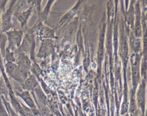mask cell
Listing matches in <instances>:
<instances>
[{"label":"cell","mask_w":147,"mask_h":116,"mask_svg":"<svg viewBox=\"0 0 147 116\" xmlns=\"http://www.w3.org/2000/svg\"><path fill=\"white\" fill-rule=\"evenodd\" d=\"M53 2H54L53 1H49L47 3V5L45 6L44 10L42 11V12H41V13L39 14V20L41 21H43L47 18V17L49 14V12L50 7H51L52 4Z\"/></svg>","instance_id":"2e32d148"},{"label":"cell","mask_w":147,"mask_h":116,"mask_svg":"<svg viewBox=\"0 0 147 116\" xmlns=\"http://www.w3.org/2000/svg\"><path fill=\"white\" fill-rule=\"evenodd\" d=\"M33 11V6H30L28 9L21 11H15L13 13V16L19 21L22 28H25L26 27L28 19L32 14Z\"/></svg>","instance_id":"8992f818"},{"label":"cell","mask_w":147,"mask_h":116,"mask_svg":"<svg viewBox=\"0 0 147 116\" xmlns=\"http://www.w3.org/2000/svg\"><path fill=\"white\" fill-rule=\"evenodd\" d=\"M136 22L135 26V33L137 37H139L141 36V27L140 24V11L139 6L137 7L136 5Z\"/></svg>","instance_id":"5bb4252c"},{"label":"cell","mask_w":147,"mask_h":116,"mask_svg":"<svg viewBox=\"0 0 147 116\" xmlns=\"http://www.w3.org/2000/svg\"><path fill=\"white\" fill-rule=\"evenodd\" d=\"M17 2L16 1H10V3L7 9L1 14V32L2 33H5L13 28L12 16L14 11V5Z\"/></svg>","instance_id":"277c9868"},{"label":"cell","mask_w":147,"mask_h":116,"mask_svg":"<svg viewBox=\"0 0 147 116\" xmlns=\"http://www.w3.org/2000/svg\"><path fill=\"white\" fill-rule=\"evenodd\" d=\"M3 61L4 64L6 63H16V57L14 52L10 51L6 47L5 54L3 56Z\"/></svg>","instance_id":"7c38bea8"},{"label":"cell","mask_w":147,"mask_h":116,"mask_svg":"<svg viewBox=\"0 0 147 116\" xmlns=\"http://www.w3.org/2000/svg\"><path fill=\"white\" fill-rule=\"evenodd\" d=\"M5 71L8 76L21 84L25 80L16 63H6L4 64Z\"/></svg>","instance_id":"5b68a950"},{"label":"cell","mask_w":147,"mask_h":116,"mask_svg":"<svg viewBox=\"0 0 147 116\" xmlns=\"http://www.w3.org/2000/svg\"><path fill=\"white\" fill-rule=\"evenodd\" d=\"M30 71V72H32V75H33L34 76H37V77L42 73V70L41 69V68H40L38 65L37 64L34 62L32 63Z\"/></svg>","instance_id":"d6986e66"},{"label":"cell","mask_w":147,"mask_h":116,"mask_svg":"<svg viewBox=\"0 0 147 116\" xmlns=\"http://www.w3.org/2000/svg\"><path fill=\"white\" fill-rule=\"evenodd\" d=\"M134 7L131 5L130 6L129 10L127 13V23L129 25H133L134 23Z\"/></svg>","instance_id":"ac0fdd59"},{"label":"cell","mask_w":147,"mask_h":116,"mask_svg":"<svg viewBox=\"0 0 147 116\" xmlns=\"http://www.w3.org/2000/svg\"><path fill=\"white\" fill-rule=\"evenodd\" d=\"M42 37L47 38H52L55 37V32L53 29L48 27H44L42 29Z\"/></svg>","instance_id":"e0dca14e"},{"label":"cell","mask_w":147,"mask_h":116,"mask_svg":"<svg viewBox=\"0 0 147 116\" xmlns=\"http://www.w3.org/2000/svg\"><path fill=\"white\" fill-rule=\"evenodd\" d=\"M51 40H44L40 48L37 56L40 58H44L47 57L51 53L52 51V43Z\"/></svg>","instance_id":"ba28073f"},{"label":"cell","mask_w":147,"mask_h":116,"mask_svg":"<svg viewBox=\"0 0 147 116\" xmlns=\"http://www.w3.org/2000/svg\"><path fill=\"white\" fill-rule=\"evenodd\" d=\"M81 1H79V2H78V3L73 7L72 8L68 13H67V14L65 15H64L63 16V17L62 18L60 22L61 23H63V22H64L65 21L68 20L69 19L71 18L73 16H74V15L76 14V11H77V10L79 7V6L80 5V2Z\"/></svg>","instance_id":"9a60e30c"},{"label":"cell","mask_w":147,"mask_h":116,"mask_svg":"<svg viewBox=\"0 0 147 116\" xmlns=\"http://www.w3.org/2000/svg\"><path fill=\"white\" fill-rule=\"evenodd\" d=\"M14 53H17V57L16 58V63L20 69L23 78L25 79L30 74V67H31V61L29 59L28 55L24 52L16 50L14 52Z\"/></svg>","instance_id":"7a4b0ae2"},{"label":"cell","mask_w":147,"mask_h":116,"mask_svg":"<svg viewBox=\"0 0 147 116\" xmlns=\"http://www.w3.org/2000/svg\"><path fill=\"white\" fill-rule=\"evenodd\" d=\"M37 84L36 78L32 74L26 78L21 85L23 90L30 91L35 89L37 87Z\"/></svg>","instance_id":"9c48e42d"},{"label":"cell","mask_w":147,"mask_h":116,"mask_svg":"<svg viewBox=\"0 0 147 116\" xmlns=\"http://www.w3.org/2000/svg\"><path fill=\"white\" fill-rule=\"evenodd\" d=\"M131 44L135 51H138L140 47V42L138 38H133L131 40Z\"/></svg>","instance_id":"44dd1931"},{"label":"cell","mask_w":147,"mask_h":116,"mask_svg":"<svg viewBox=\"0 0 147 116\" xmlns=\"http://www.w3.org/2000/svg\"><path fill=\"white\" fill-rule=\"evenodd\" d=\"M7 37V48L11 51H16L21 44L23 37L24 32L22 30L12 29L5 33Z\"/></svg>","instance_id":"6da1fadb"},{"label":"cell","mask_w":147,"mask_h":116,"mask_svg":"<svg viewBox=\"0 0 147 116\" xmlns=\"http://www.w3.org/2000/svg\"><path fill=\"white\" fill-rule=\"evenodd\" d=\"M1 13L0 12V34L2 33V32H1Z\"/></svg>","instance_id":"603a6c76"},{"label":"cell","mask_w":147,"mask_h":116,"mask_svg":"<svg viewBox=\"0 0 147 116\" xmlns=\"http://www.w3.org/2000/svg\"><path fill=\"white\" fill-rule=\"evenodd\" d=\"M13 90L16 96H17L20 98H21L29 108H31L32 109L36 108V105L29 91H25V90L20 91L18 90H14V89Z\"/></svg>","instance_id":"52a82bcc"},{"label":"cell","mask_w":147,"mask_h":116,"mask_svg":"<svg viewBox=\"0 0 147 116\" xmlns=\"http://www.w3.org/2000/svg\"><path fill=\"white\" fill-rule=\"evenodd\" d=\"M139 63H140V59L137 56L134 63L132 65L133 85L134 90L136 88L139 81V78H140Z\"/></svg>","instance_id":"30bf717a"},{"label":"cell","mask_w":147,"mask_h":116,"mask_svg":"<svg viewBox=\"0 0 147 116\" xmlns=\"http://www.w3.org/2000/svg\"><path fill=\"white\" fill-rule=\"evenodd\" d=\"M8 1H0V12L3 13L6 10V6Z\"/></svg>","instance_id":"7402d4cb"},{"label":"cell","mask_w":147,"mask_h":116,"mask_svg":"<svg viewBox=\"0 0 147 116\" xmlns=\"http://www.w3.org/2000/svg\"><path fill=\"white\" fill-rule=\"evenodd\" d=\"M3 67V65H0V97L3 96L7 99L8 90L7 88L5 80L1 75V69Z\"/></svg>","instance_id":"4fadbf2b"},{"label":"cell","mask_w":147,"mask_h":116,"mask_svg":"<svg viewBox=\"0 0 147 116\" xmlns=\"http://www.w3.org/2000/svg\"><path fill=\"white\" fill-rule=\"evenodd\" d=\"M145 84L143 82L139 87L138 91L137 92V102L140 107L142 110H144L145 100Z\"/></svg>","instance_id":"8fae6325"},{"label":"cell","mask_w":147,"mask_h":116,"mask_svg":"<svg viewBox=\"0 0 147 116\" xmlns=\"http://www.w3.org/2000/svg\"><path fill=\"white\" fill-rule=\"evenodd\" d=\"M34 47L35 42L33 36V29H31L24 36L20 47L17 50L24 52L26 55L29 53L31 59H33V56L34 55Z\"/></svg>","instance_id":"3957f363"},{"label":"cell","mask_w":147,"mask_h":116,"mask_svg":"<svg viewBox=\"0 0 147 116\" xmlns=\"http://www.w3.org/2000/svg\"><path fill=\"white\" fill-rule=\"evenodd\" d=\"M0 116H10L0 97Z\"/></svg>","instance_id":"ffe728a7"}]
</instances>
